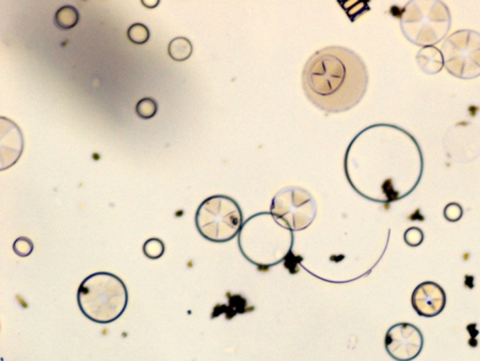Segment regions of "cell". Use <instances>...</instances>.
I'll return each mask as SVG.
<instances>
[{"label":"cell","mask_w":480,"mask_h":361,"mask_svg":"<svg viewBox=\"0 0 480 361\" xmlns=\"http://www.w3.org/2000/svg\"><path fill=\"white\" fill-rule=\"evenodd\" d=\"M347 181L372 202L410 196L421 183L424 156L414 136L393 124H374L351 140L344 159Z\"/></svg>","instance_id":"1"},{"label":"cell","mask_w":480,"mask_h":361,"mask_svg":"<svg viewBox=\"0 0 480 361\" xmlns=\"http://www.w3.org/2000/svg\"><path fill=\"white\" fill-rule=\"evenodd\" d=\"M368 66L343 46L317 50L304 66L302 87L308 101L328 114H341L362 101L368 91Z\"/></svg>","instance_id":"2"},{"label":"cell","mask_w":480,"mask_h":361,"mask_svg":"<svg viewBox=\"0 0 480 361\" xmlns=\"http://www.w3.org/2000/svg\"><path fill=\"white\" fill-rule=\"evenodd\" d=\"M294 231L270 212L248 218L238 234V247L246 260L261 269L280 264L292 253Z\"/></svg>","instance_id":"3"},{"label":"cell","mask_w":480,"mask_h":361,"mask_svg":"<svg viewBox=\"0 0 480 361\" xmlns=\"http://www.w3.org/2000/svg\"><path fill=\"white\" fill-rule=\"evenodd\" d=\"M77 302L80 311L90 321L112 323L128 307V289L116 275L94 273L88 276L78 288Z\"/></svg>","instance_id":"4"},{"label":"cell","mask_w":480,"mask_h":361,"mask_svg":"<svg viewBox=\"0 0 480 361\" xmlns=\"http://www.w3.org/2000/svg\"><path fill=\"white\" fill-rule=\"evenodd\" d=\"M397 17L406 39L421 48L438 44L452 27L450 9L442 1H409Z\"/></svg>","instance_id":"5"},{"label":"cell","mask_w":480,"mask_h":361,"mask_svg":"<svg viewBox=\"0 0 480 361\" xmlns=\"http://www.w3.org/2000/svg\"><path fill=\"white\" fill-rule=\"evenodd\" d=\"M243 224L241 208L231 197H210L197 210V229L205 240L212 243H226L235 239Z\"/></svg>","instance_id":"6"},{"label":"cell","mask_w":480,"mask_h":361,"mask_svg":"<svg viewBox=\"0 0 480 361\" xmlns=\"http://www.w3.org/2000/svg\"><path fill=\"white\" fill-rule=\"evenodd\" d=\"M444 66L454 77L474 79L480 76V33L471 29L456 31L441 48Z\"/></svg>","instance_id":"7"},{"label":"cell","mask_w":480,"mask_h":361,"mask_svg":"<svg viewBox=\"0 0 480 361\" xmlns=\"http://www.w3.org/2000/svg\"><path fill=\"white\" fill-rule=\"evenodd\" d=\"M270 213L292 231L308 229L317 216V203L306 189L288 186L281 189L271 201Z\"/></svg>","instance_id":"8"},{"label":"cell","mask_w":480,"mask_h":361,"mask_svg":"<svg viewBox=\"0 0 480 361\" xmlns=\"http://www.w3.org/2000/svg\"><path fill=\"white\" fill-rule=\"evenodd\" d=\"M384 347L394 360L412 361L423 351L424 335L413 324H395L386 333Z\"/></svg>","instance_id":"9"},{"label":"cell","mask_w":480,"mask_h":361,"mask_svg":"<svg viewBox=\"0 0 480 361\" xmlns=\"http://www.w3.org/2000/svg\"><path fill=\"white\" fill-rule=\"evenodd\" d=\"M411 302L413 309L421 317H438L446 307V293L436 282L425 281L413 291Z\"/></svg>","instance_id":"10"},{"label":"cell","mask_w":480,"mask_h":361,"mask_svg":"<svg viewBox=\"0 0 480 361\" xmlns=\"http://www.w3.org/2000/svg\"><path fill=\"white\" fill-rule=\"evenodd\" d=\"M24 151V136L12 120L0 118V170H7L19 161Z\"/></svg>","instance_id":"11"},{"label":"cell","mask_w":480,"mask_h":361,"mask_svg":"<svg viewBox=\"0 0 480 361\" xmlns=\"http://www.w3.org/2000/svg\"><path fill=\"white\" fill-rule=\"evenodd\" d=\"M417 61L421 71L429 75L440 73L444 68L442 52L436 46L423 48L417 55Z\"/></svg>","instance_id":"12"},{"label":"cell","mask_w":480,"mask_h":361,"mask_svg":"<svg viewBox=\"0 0 480 361\" xmlns=\"http://www.w3.org/2000/svg\"><path fill=\"white\" fill-rule=\"evenodd\" d=\"M192 43L185 37H177L169 43L168 54L171 59L177 62L186 61L192 55Z\"/></svg>","instance_id":"13"},{"label":"cell","mask_w":480,"mask_h":361,"mask_svg":"<svg viewBox=\"0 0 480 361\" xmlns=\"http://www.w3.org/2000/svg\"><path fill=\"white\" fill-rule=\"evenodd\" d=\"M79 12L73 6L66 5L60 8L54 14V24L62 30L73 29L79 21Z\"/></svg>","instance_id":"14"},{"label":"cell","mask_w":480,"mask_h":361,"mask_svg":"<svg viewBox=\"0 0 480 361\" xmlns=\"http://www.w3.org/2000/svg\"><path fill=\"white\" fill-rule=\"evenodd\" d=\"M158 111V104L152 97H143L136 105V114L141 119H152L156 116Z\"/></svg>","instance_id":"15"},{"label":"cell","mask_w":480,"mask_h":361,"mask_svg":"<svg viewBox=\"0 0 480 361\" xmlns=\"http://www.w3.org/2000/svg\"><path fill=\"white\" fill-rule=\"evenodd\" d=\"M150 30H148V27L141 23H136V24H132V26L128 28V38L130 42L134 43L136 45H143L150 40Z\"/></svg>","instance_id":"16"},{"label":"cell","mask_w":480,"mask_h":361,"mask_svg":"<svg viewBox=\"0 0 480 361\" xmlns=\"http://www.w3.org/2000/svg\"><path fill=\"white\" fill-rule=\"evenodd\" d=\"M165 251L166 247L163 242L161 240L156 239V237L148 240L143 245L144 255L148 259H153V260L163 257Z\"/></svg>","instance_id":"17"},{"label":"cell","mask_w":480,"mask_h":361,"mask_svg":"<svg viewBox=\"0 0 480 361\" xmlns=\"http://www.w3.org/2000/svg\"><path fill=\"white\" fill-rule=\"evenodd\" d=\"M13 251H14L15 255H19V257H28L33 251L32 241L28 237L21 236V237L15 240L14 244H13Z\"/></svg>","instance_id":"18"},{"label":"cell","mask_w":480,"mask_h":361,"mask_svg":"<svg viewBox=\"0 0 480 361\" xmlns=\"http://www.w3.org/2000/svg\"><path fill=\"white\" fill-rule=\"evenodd\" d=\"M403 241L410 247H419L424 242V232L419 228H409L403 234Z\"/></svg>","instance_id":"19"},{"label":"cell","mask_w":480,"mask_h":361,"mask_svg":"<svg viewBox=\"0 0 480 361\" xmlns=\"http://www.w3.org/2000/svg\"><path fill=\"white\" fill-rule=\"evenodd\" d=\"M443 214H444L445 219L450 222H459L463 216V208L459 203L452 202L445 206Z\"/></svg>","instance_id":"20"},{"label":"cell","mask_w":480,"mask_h":361,"mask_svg":"<svg viewBox=\"0 0 480 361\" xmlns=\"http://www.w3.org/2000/svg\"><path fill=\"white\" fill-rule=\"evenodd\" d=\"M142 5L144 6V7L146 8H150V9H153V8L157 7L158 5H159V1H141Z\"/></svg>","instance_id":"21"}]
</instances>
